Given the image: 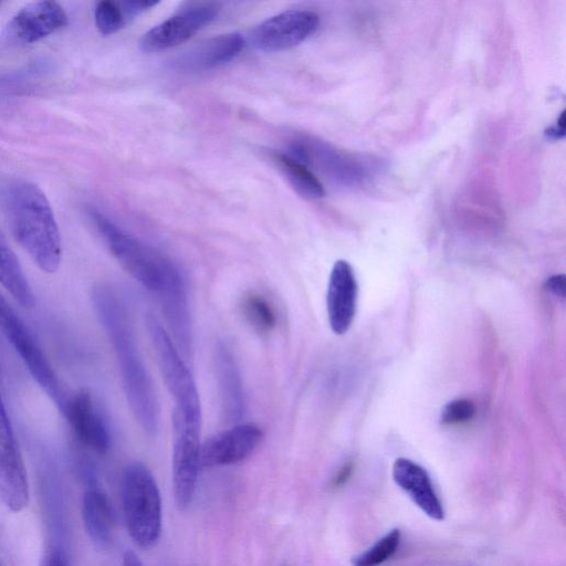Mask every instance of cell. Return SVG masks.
Listing matches in <instances>:
<instances>
[{
    "label": "cell",
    "instance_id": "6da1fadb",
    "mask_svg": "<svg viewBox=\"0 0 566 566\" xmlns=\"http://www.w3.org/2000/svg\"><path fill=\"white\" fill-rule=\"evenodd\" d=\"M93 304L113 345L124 391L138 424L148 436L159 427V407L151 378L140 356L127 308L108 286L94 287Z\"/></svg>",
    "mask_w": 566,
    "mask_h": 566
},
{
    "label": "cell",
    "instance_id": "7a4b0ae2",
    "mask_svg": "<svg viewBox=\"0 0 566 566\" xmlns=\"http://www.w3.org/2000/svg\"><path fill=\"white\" fill-rule=\"evenodd\" d=\"M1 197L15 240L41 271L56 272L62 259L61 234L45 193L32 182L14 180Z\"/></svg>",
    "mask_w": 566,
    "mask_h": 566
},
{
    "label": "cell",
    "instance_id": "3957f363",
    "mask_svg": "<svg viewBox=\"0 0 566 566\" xmlns=\"http://www.w3.org/2000/svg\"><path fill=\"white\" fill-rule=\"evenodd\" d=\"M91 216L119 265L157 298L185 284L181 272L168 256L125 232L98 211H91Z\"/></svg>",
    "mask_w": 566,
    "mask_h": 566
},
{
    "label": "cell",
    "instance_id": "277c9868",
    "mask_svg": "<svg viewBox=\"0 0 566 566\" xmlns=\"http://www.w3.org/2000/svg\"><path fill=\"white\" fill-rule=\"evenodd\" d=\"M122 502L126 526L132 539L143 548L153 547L161 532V501L149 469L129 463L122 475Z\"/></svg>",
    "mask_w": 566,
    "mask_h": 566
},
{
    "label": "cell",
    "instance_id": "5b68a950",
    "mask_svg": "<svg viewBox=\"0 0 566 566\" xmlns=\"http://www.w3.org/2000/svg\"><path fill=\"white\" fill-rule=\"evenodd\" d=\"M145 323L164 381L174 398V411L201 422L199 391L179 349L156 316L148 314Z\"/></svg>",
    "mask_w": 566,
    "mask_h": 566
},
{
    "label": "cell",
    "instance_id": "8992f818",
    "mask_svg": "<svg viewBox=\"0 0 566 566\" xmlns=\"http://www.w3.org/2000/svg\"><path fill=\"white\" fill-rule=\"evenodd\" d=\"M0 332L13 347L38 385L64 413L67 397L34 336L0 293Z\"/></svg>",
    "mask_w": 566,
    "mask_h": 566
},
{
    "label": "cell",
    "instance_id": "52a82bcc",
    "mask_svg": "<svg viewBox=\"0 0 566 566\" xmlns=\"http://www.w3.org/2000/svg\"><path fill=\"white\" fill-rule=\"evenodd\" d=\"M201 422L172 411V485L177 505L186 509L191 503L198 481L200 463Z\"/></svg>",
    "mask_w": 566,
    "mask_h": 566
},
{
    "label": "cell",
    "instance_id": "ba28073f",
    "mask_svg": "<svg viewBox=\"0 0 566 566\" xmlns=\"http://www.w3.org/2000/svg\"><path fill=\"white\" fill-rule=\"evenodd\" d=\"M0 499L12 512L24 510L30 500L25 467L1 396Z\"/></svg>",
    "mask_w": 566,
    "mask_h": 566
},
{
    "label": "cell",
    "instance_id": "9c48e42d",
    "mask_svg": "<svg viewBox=\"0 0 566 566\" xmlns=\"http://www.w3.org/2000/svg\"><path fill=\"white\" fill-rule=\"evenodd\" d=\"M218 11L217 3H190L148 30L140 40V48L144 52H159L177 46L209 24Z\"/></svg>",
    "mask_w": 566,
    "mask_h": 566
},
{
    "label": "cell",
    "instance_id": "30bf717a",
    "mask_svg": "<svg viewBox=\"0 0 566 566\" xmlns=\"http://www.w3.org/2000/svg\"><path fill=\"white\" fill-rule=\"evenodd\" d=\"M318 15L308 10H287L275 14L252 32L253 45L264 52H280L292 49L317 29Z\"/></svg>",
    "mask_w": 566,
    "mask_h": 566
},
{
    "label": "cell",
    "instance_id": "8fae6325",
    "mask_svg": "<svg viewBox=\"0 0 566 566\" xmlns=\"http://www.w3.org/2000/svg\"><path fill=\"white\" fill-rule=\"evenodd\" d=\"M263 438V430L258 424L234 423L201 443V467L214 468L241 462L259 448Z\"/></svg>",
    "mask_w": 566,
    "mask_h": 566
},
{
    "label": "cell",
    "instance_id": "7c38bea8",
    "mask_svg": "<svg viewBox=\"0 0 566 566\" xmlns=\"http://www.w3.org/2000/svg\"><path fill=\"white\" fill-rule=\"evenodd\" d=\"M63 415L82 444L99 454L108 451L109 429L88 390L81 389L67 398Z\"/></svg>",
    "mask_w": 566,
    "mask_h": 566
},
{
    "label": "cell",
    "instance_id": "4fadbf2b",
    "mask_svg": "<svg viewBox=\"0 0 566 566\" xmlns=\"http://www.w3.org/2000/svg\"><path fill=\"white\" fill-rule=\"evenodd\" d=\"M67 23L64 9L55 1H38L22 8L9 22L7 35L19 43H33Z\"/></svg>",
    "mask_w": 566,
    "mask_h": 566
},
{
    "label": "cell",
    "instance_id": "5bb4252c",
    "mask_svg": "<svg viewBox=\"0 0 566 566\" xmlns=\"http://www.w3.org/2000/svg\"><path fill=\"white\" fill-rule=\"evenodd\" d=\"M357 282L352 265L345 260L334 263L326 294V307L332 331L342 335L348 331L356 312Z\"/></svg>",
    "mask_w": 566,
    "mask_h": 566
},
{
    "label": "cell",
    "instance_id": "9a60e30c",
    "mask_svg": "<svg viewBox=\"0 0 566 566\" xmlns=\"http://www.w3.org/2000/svg\"><path fill=\"white\" fill-rule=\"evenodd\" d=\"M213 361L222 412L227 420L238 423L245 412L247 400L237 359L227 344L219 343Z\"/></svg>",
    "mask_w": 566,
    "mask_h": 566
},
{
    "label": "cell",
    "instance_id": "2e32d148",
    "mask_svg": "<svg viewBox=\"0 0 566 566\" xmlns=\"http://www.w3.org/2000/svg\"><path fill=\"white\" fill-rule=\"evenodd\" d=\"M392 476L422 512L436 521L443 520L442 504L422 467L409 459L399 458L394 463Z\"/></svg>",
    "mask_w": 566,
    "mask_h": 566
},
{
    "label": "cell",
    "instance_id": "e0dca14e",
    "mask_svg": "<svg viewBox=\"0 0 566 566\" xmlns=\"http://www.w3.org/2000/svg\"><path fill=\"white\" fill-rule=\"evenodd\" d=\"M239 33H227L207 39L181 54L176 65L185 71H206L233 60L243 49Z\"/></svg>",
    "mask_w": 566,
    "mask_h": 566
},
{
    "label": "cell",
    "instance_id": "ac0fdd59",
    "mask_svg": "<svg viewBox=\"0 0 566 566\" xmlns=\"http://www.w3.org/2000/svg\"><path fill=\"white\" fill-rule=\"evenodd\" d=\"M82 516L91 539L98 546H106L112 538L114 516L111 504L101 490L91 488L84 493Z\"/></svg>",
    "mask_w": 566,
    "mask_h": 566
},
{
    "label": "cell",
    "instance_id": "d6986e66",
    "mask_svg": "<svg viewBox=\"0 0 566 566\" xmlns=\"http://www.w3.org/2000/svg\"><path fill=\"white\" fill-rule=\"evenodd\" d=\"M0 284L23 307L35 304L34 294L20 262L0 231Z\"/></svg>",
    "mask_w": 566,
    "mask_h": 566
},
{
    "label": "cell",
    "instance_id": "ffe728a7",
    "mask_svg": "<svg viewBox=\"0 0 566 566\" xmlns=\"http://www.w3.org/2000/svg\"><path fill=\"white\" fill-rule=\"evenodd\" d=\"M273 159L300 195L308 199H318L325 195L322 182L304 164L282 153H275Z\"/></svg>",
    "mask_w": 566,
    "mask_h": 566
},
{
    "label": "cell",
    "instance_id": "44dd1931",
    "mask_svg": "<svg viewBox=\"0 0 566 566\" xmlns=\"http://www.w3.org/2000/svg\"><path fill=\"white\" fill-rule=\"evenodd\" d=\"M243 312L248 322L258 332L268 333L276 324V316L269 302L260 295H250L243 302Z\"/></svg>",
    "mask_w": 566,
    "mask_h": 566
},
{
    "label": "cell",
    "instance_id": "7402d4cb",
    "mask_svg": "<svg viewBox=\"0 0 566 566\" xmlns=\"http://www.w3.org/2000/svg\"><path fill=\"white\" fill-rule=\"evenodd\" d=\"M400 543V531L392 530L368 551L353 559V566H377L390 558Z\"/></svg>",
    "mask_w": 566,
    "mask_h": 566
},
{
    "label": "cell",
    "instance_id": "603a6c76",
    "mask_svg": "<svg viewBox=\"0 0 566 566\" xmlns=\"http://www.w3.org/2000/svg\"><path fill=\"white\" fill-rule=\"evenodd\" d=\"M94 17L98 31L104 35L117 32L124 27L127 18L122 4L109 0L96 4Z\"/></svg>",
    "mask_w": 566,
    "mask_h": 566
},
{
    "label": "cell",
    "instance_id": "cb8c5ba5",
    "mask_svg": "<svg viewBox=\"0 0 566 566\" xmlns=\"http://www.w3.org/2000/svg\"><path fill=\"white\" fill-rule=\"evenodd\" d=\"M475 407L469 399H455L448 402L441 411V422L446 424L463 423L473 418Z\"/></svg>",
    "mask_w": 566,
    "mask_h": 566
},
{
    "label": "cell",
    "instance_id": "d4e9b609",
    "mask_svg": "<svg viewBox=\"0 0 566 566\" xmlns=\"http://www.w3.org/2000/svg\"><path fill=\"white\" fill-rule=\"evenodd\" d=\"M41 566H67L66 556L60 547H52L45 553Z\"/></svg>",
    "mask_w": 566,
    "mask_h": 566
},
{
    "label": "cell",
    "instance_id": "484cf974",
    "mask_svg": "<svg viewBox=\"0 0 566 566\" xmlns=\"http://www.w3.org/2000/svg\"><path fill=\"white\" fill-rule=\"evenodd\" d=\"M545 287L547 291L553 293L555 296L564 297L565 296V290H566V279L565 275H553L547 279L545 283Z\"/></svg>",
    "mask_w": 566,
    "mask_h": 566
},
{
    "label": "cell",
    "instance_id": "4316f807",
    "mask_svg": "<svg viewBox=\"0 0 566 566\" xmlns=\"http://www.w3.org/2000/svg\"><path fill=\"white\" fill-rule=\"evenodd\" d=\"M565 135V112L563 111L555 125L545 130V136L549 139L557 140Z\"/></svg>",
    "mask_w": 566,
    "mask_h": 566
},
{
    "label": "cell",
    "instance_id": "83f0119b",
    "mask_svg": "<svg viewBox=\"0 0 566 566\" xmlns=\"http://www.w3.org/2000/svg\"><path fill=\"white\" fill-rule=\"evenodd\" d=\"M352 471H353V465L352 463H347L345 464L338 472L337 474L334 476L333 479V482L332 484L334 486H338V485H342L343 483H345L347 481V479L352 474Z\"/></svg>",
    "mask_w": 566,
    "mask_h": 566
},
{
    "label": "cell",
    "instance_id": "f1b7e54d",
    "mask_svg": "<svg viewBox=\"0 0 566 566\" xmlns=\"http://www.w3.org/2000/svg\"><path fill=\"white\" fill-rule=\"evenodd\" d=\"M123 566H144V565L134 552L126 551L123 556Z\"/></svg>",
    "mask_w": 566,
    "mask_h": 566
},
{
    "label": "cell",
    "instance_id": "f546056e",
    "mask_svg": "<svg viewBox=\"0 0 566 566\" xmlns=\"http://www.w3.org/2000/svg\"><path fill=\"white\" fill-rule=\"evenodd\" d=\"M0 566H1V564H0Z\"/></svg>",
    "mask_w": 566,
    "mask_h": 566
}]
</instances>
